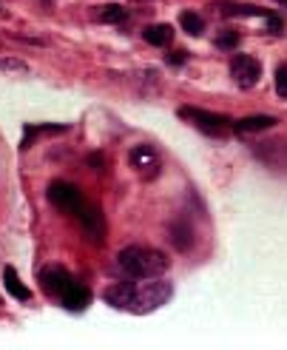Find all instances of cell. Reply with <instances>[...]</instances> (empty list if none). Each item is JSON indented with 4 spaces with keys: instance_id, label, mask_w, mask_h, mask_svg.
<instances>
[{
    "instance_id": "4",
    "label": "cell",
    "mask_w": 287,
    "mask_h": 350,
    "mask_svg": "<svg viewBox=\"0 0 287 350\" xmlns=\"http://www.w3.org/2000/svg\"><path fill=\"white\" fill-rule=\"evenodd\" d=\"M49 200H51V205H57L60 211H66V214H77L80 208L85 205L83 197H80V191L71 183H63V180L49 185Z\"/></svg>"
},
{
    "instance_id": "19",
    "label": "cell",
    "mask_w": 287,
    "mask_h": 350,
    "mask_svg": "<svg viewBox=\"0 0 287 350\" xmlns=\"http://www.w3.org/2000/svg\"><path fill=\"white\" fill-rule=\"evenodd\" d=\"M185 55H188V51H171V55H168V63H171V66L185 63Z\"/></svg>"
},
{
    "instance_id": "6",
    "label": "cell",
    "mask_w": 287,
    "mask_h": 350,
    "mask_svg": "<svg viewBox=\"0 0 287 350\" xmlns=\"http://www.w3.org/2000/svg\"><path fill=\"white\" fill-rule=\"evenodd\" d=\"M128 163H131V168L139 174V177H146V180H151V177H156V174H159V154L154 151V146H137V148H131Z\"/></svg>"
},
{
    "instance_id": "10",
    "label": "cell",
    "mask_w": 287,
    "mask_h": 350,
    "mask_svg": "<svg viewBox=\"0 0 287 350\" xmlns=\"http://www.w3.org/2000/svg\"><path fill=\"white\" fill-rule=\"evenodd\" d=\"M60 299H63V308H66V310H83L88 302H92V293H88V288L71 282L68 291L60 296Z\"/></svg>"
},
{
    "instance_id": "20",
    "label": "cell",
    "mask_w": 287,
    "mask_h": 350,
    "mask_svg": "<svg viewBox=\"0 0 287 350\" xmlns=\"http://www.w3.org/2000/svg\"><path fill=\"white\" fill-rule=\"evenodd\" d=\"M282 3H287V0H282Z\"/></svg>"
},
{
    "instance_id": "12",
    "label": "cell",
    "mask_w": 287,
    "mask_h": 350,
    "mask_svg": "<svg viewBox=\"0 0 287 350\" xmlns=\"http://www.w3.org/2000/svg\"><path fill=\"white\" fill-rule=\"evenodd\" d=\"M146 40L151 43V46H168L171 40H174V29L168 26V23H159V26H148L146 31Z\"/></svg>"
},
{
    "instance_id": "2",
    "label": "cell",
    "mask_w": 287,
    "mask_h": 350,
    "mask_svg": "<svg viewBox=\"0 0 287 350\" xmlns=\"http://www.w3.org/2000/svg\"><path fill=\"white\" fill-rule=\"evenodd\" d=\"M168 299H171V285H168V282L134 285L128 310H134V313H148V310H154V308H159V305H165Z\"/></svg>"
},
{
    "instance_id": "8",
    "label": "cell",
    "mask_w": 287,
    "mask_h": 350,
    "mask_svg": "<svg viewBox=\"0 0 287 350\" xmlns=\"http://www.w3.org/2000/svg\"><path fill=\"white\" fill-rule=\"evenodd\" d=\"M77 217H80V222H83L85 234H88V237H94V242H102V237H105V225H102V217H100L97 208L83 205L80 211H77Z\"/></svg>"
},
{
    "instance_id": "11",
    "label": "cell",
    "mask_w": 287,
    "mask_h": 350,
    "mask_svg": "<svg viewBox=\"0 0 287 350\" xmlns=\"http://www.w3.org/2000/svg\"><path fill=\"white\" fill-rule=\"evenodd\" d=\"M3 279H6V291L14 296V299H20V302H26L29 296H31V291L20 282V276H17V271L14 268H6L3 271Z\"/></svg>"
},
{
    "instance_id": "16",
    "label": "cell",
    "mask_w": 287,
    "mask_h": 350,
    "mask_svg": "<svg viewBox=\"0 0 287 350\" xmlns=\"http://www.w3.org/2000/svg\"><path fill=\"white\" fill-rule=\"evenodd\" d=\"M276 94L282 100H287V66H279L276 68Z\"/></svg>"
},
{
    "instance_id": "14",
    "label": "cell",
    "mask_w": 287,
    "mask_h": 350,
    "mask_svg": "<svg viewBox=\"0 0 287 350\" xmlns=\"http://www.w3.org/2000/svg\"><path fill=\"white\" fill-rule=\"evenodd\" d=\"M179 23H182V29H185L188 34H193V38L205 31V21H202V17L196 14V12H182V14H179Z\"/></svg>"
},
{
    "instance_id": "3",
    "label": "cell",
    "mask_w": 287,
    "mask_h": 350,
    "mask_svg": "<svg viewBox=\"0 0 287 350\" xmlns=\"http://www.w3.org/2000/svg\"><path fill=\"white\" fill-rule=\"evenodd\" d=\"M176 114L182 117V120H188L191 126H196L200 131L210 134V137H225V134L233 129L228 117L213 114V111H202V109H191V106H185V109H179Z\"/></svg>"
},
{
    "instance_id": "5",
    "label": "cell",
    "mask_w": 287,
    "mask_h": 350,
    "mask_svg": "<svg viewBox=\"0 0 287 350\" xmlns=\"http://www.w3.org/2000/svg\"><path fill=\"white\" fill-rule=\"evenodd\" d=\"M230 77L236 80L239 89H250V85H256V80L262 77V63L250 55H236L230 63Z\"/></svg>"
},
{
    "instance_id": "9",
    "label": "cell",
    "mask_w": 287,
    "mask_h": 350,
    "mask_svg": "<svg viewBox=\"0 0 287 350\" xmlns=\"http://www.w3.org/2000/svg\"><path fill=\"white\" fill-rule=\"evenodd\" d=\"M276 120L267 117V114H256V117H245L239 120L236 126H233V131H236L239 137H247V134H256V131H264V129H273Z\"/></svg>"
},
{
    "instance_id": "17",
    "label": "cell",
    "mask_w": 287,
    "mask_h": 350,
    "mask_svg": "<svg viewBox=\"0 0 287 350\" xmlns=\"http://www.w3.org/2000/svg\"><path fill=\"white\" fill-rule=\"evenodd\" d=\"M236 43H239V34H233V31L230 34H219V38H217V46L219 49H233Z\"/></svg>"
},
{
    "instance_id": "7",
    "label": "cell",
    "mask_w": 287,
    "mask_h": 350,
    "mask_svg": "<svg viewBox=\"0 0 287 350\" xmlns=\"http://www.w3.org/2000/svg\"><path fill=\"white\" fill-rule=\"evenodd\" d=\"M40 285H43V291L51 293V296H63V293L68 291V285H71V276H68L63 268H46V271L40 273Z\"/></svg>"
},
{
    "instance_id": "18",
    "label": "cell",
    "mask_w": 287,
    "mask_h": 350,
    "mask_svg": "<svg viewBox=\"0 0 287 350\" xmlns=\"http://www.w3.org/2000/svg\"><path fill=\"white\" fill-rule=\"evenodd\" d=\"M264 21H267V29H271L273 34H279V31H282V17H279V14L267 12V14H264Z\"/></svg>"
},
{
    "instance_id": "13",
    "label": "cell",
    "mask_w": 287,
    "mask_h": 350,
    "mask_svg": "<svg viewBox=\"0 0 287 350\" xmlns=\"http://www.w3.org/2000/svg\"><path fill=\"white\" fill-rule=\"evenodd\" d=\"M222 9V14H228V17H256V14H267L264 9H259V6H239V3H222L219 6Z\"/></svg>"
},
{
    "instance_id": "1",
    "label": "cell",
    "mask_w": 287,
    "mask_h": 350,
    "mask_svg": "<svg viewBox=\"0 0 287 350\" xmlns=\"http://www.w3.org/2000/svg\"><path fill=\"white\" fill-rule=\"evenodd\" d=\"M120 268L131 279H156L168 271V256L163 251L146 248V245H131L120 251Z\"/></svg>"
},
{
    "instance_id": "15",
    "label": "cell",
    "mask_w": 287,
    "mask_h": 350,
    "mask_svg": "<svg viewBox=\"0 0 287 350\" xmlns=\"http://www.w3.org/2000/svg\"><path fill=\"white\" fill-rule=\"evenodd\" d=\"M97 17L102 23H120V21H125V9L122 6H102Z\"/></svg>"
}]
</instances>
